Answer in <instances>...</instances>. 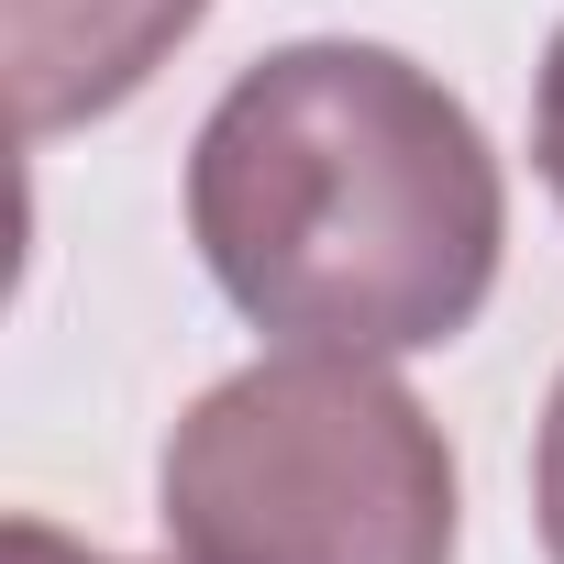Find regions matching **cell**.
<instances>
[{
	"label": "cell",
	"mask_w": 564,
	"mask_h": 564,
	"mask_svg": "<svg viewBox=\"0 0 564 564\" xmlns=\"http://www.w3.org/2000/svg\"><path fill=\"white\" fill-rule=\"evenodd\" d=\"M12 564H122V553H89V542H67L56 520L23 509V520H12ZM166 564H177V553H166Z\"/></svg>",
	"instance_id": "cell-6"
},
{
	"label": "cell",
	"mask_w": 564,
	"mask_h": 564,
	"mask_svg": "<svg viewBox=\"0 0 564 564\" xmlns=\"http://www.w3.org/2000/svg\"><path fill=\"white\" fill-rule=\"evenodd\" d=\"M155 520L177 564H454L465 476L388 355L276 344L177 410Z\"/></svg>",
	"instance_id": "cell-2"
},
{
	"label": "cell",
	"mask_w": 564,
	"mask_h": 564,
	"mask_svg": "<svg viewBox=\"0 0 564 564\" xmlns=\"http://www.w3.org/2000/svg\"><path fill=\"white\" fill-rule=\"evenodd\" d=\"M199 23H210V0H0L23 133L45 144V133L111 122Z\"/></svg>",
	"instance_id": "cell-3"
},
{
	"label": "cell",
	"mask_w": 564,
	"mask_h": 564,
	"mask_svg": "<svg viewBox=\"0 0 564 564\" xmlns=\"http://www.w3.org/2000/svg\"><path fill=\"white\" fill-rule=\"evenodd\" d=\"M188 243L276 344L432 355L498 289L509 177L432 67L311 34L210 100L188 144Z\"/></svg>",
	"instance_id": "cell-1"
},
{
	"label": "cell",
	"mask_w": 564,
	"mask_h": 564,
	"mask_svg": "<svg viewBox=\"0 0 564 564\" xmlns=\"http://www.w3.org/2000/svg\"><path fill=\"white\" fill-rule=\"evenodd\" d=\"M531 520H542V553L564 564V377H553L542 432H531Z\"/></svg>",
	"instance_id": "cell-4"
},
{
	"label": "cell",
	"mask_w": 564,
	"mask_h": 564,
	"mask_svg": "<svg viewBox=\"0 0 564 564\" xmlns=\"http://www.w3.org/2000/svg\"><path fill=\"white\" fill-rule=\"evenodd\" d=\"M531 166H542V188H553V210H564V23H553L542 78H531Z\"/></svg>",
	"instance_id": "cell-5"
}]
</instances>
